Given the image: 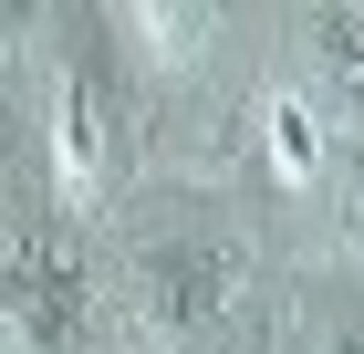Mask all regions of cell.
I'll list each match as a JSON object with an SVG mask.
<instances>
[{
  "label": "cell",
  "instance_id": "obj_5",
  "mask_svg": "<svg viewBox=\"0 0 364 354\" xmlns=\"http://www.w3.org/2000/svg\"><path fill=\"white\" fill-rule=\"evenodd\" d=\"M260 125H271V167L291 177V188H302V177H312V105L291 94V83H281L271 105H260Z\"/></svg>",
  "mask_w": 364,
  "mask_h": 354
},
{
  "label": "cell",
  "instance_id": "obj_4",
  "mask_svg": "<svg viewBox=\"0 0 364 354\" xmlns=\"http://www.w3.org/2000/svg\"><path fill=\"white\" fill-rule=\"evenodd\" d=\"M333 115H364V21H312V73L291 83Z\"/></svg>",
  "mask_w": 364,
  "mask_h": 354
},
{
  "label": "cell",
  "instance_id": "obj_3",
  "mask_svg": "<svg viewBox=\"0 0 364 354\" xmlns=\"http://www.w3.org/2000/svg\"><path fill=\"white\" fill-rule=\"evenodd\" d=\"M53 136H63V177L73 188H94L114 157V105H105V63H63V94H53Z\"/></svg>",
  "mask_w": 364,
  "mask_h": 354
},
{
  "label": "cell",
  "instance_id": "obj_1",
  "mask_svg": "<svg viewBox=\"0 0 364 354\" xmlns=\"http://www.w3.org/2000/svg\"><path fill=\"white\" fill-rule=\"evenodd\" d=\"M136 292H146V323L156 333L198 344V333H219V313H229V250L208 240V229H156V240L136 250Z\"/></svg>",
  "mask_w": 364,
  "mask_h": 354
},
{
  "label": "cell",
  "instance_id": "obj_2",
  "mask_svg": "<svg viewBox=\"0 0 364 354\" xmlns=\"http://www.w3.org/2000/svg\"><path fill=\"white\" fill-rule=\"evenodd\" d=\"M0 323H11V354H84V281H73V261L63 250H11Z\"/></svg>",
  "mask_w": 364,
  "mask_h": 354
},
{
  "label": "cell",
  "instance_id": "obj_7",
  "mask_svg": "<svg viewBox=\"0 0 364 354\" xmlns=\"http://www.w3.org/2000/svg\"><path fill=\"white\" fill-rule=\"evenodd\" d=\"M0 229H11V136H0Z\"/></svg>",
  "mask_w": 364,
  "mask_h": 354
},
{
  "label": "cell",
  "instance_id": "obj_6",
  "mask_svg": "<svg viewBox=\"0 0 364 354\" xmlns=\"http://www.w3.org/2000/svg\"><path fill=\"white\" fill-rule=\"evenodd\" d=\"M323 354H364V313H354V302H343L333 323H323Z\"/></svg>",
  "mask_w": 364,
  "mask_h": 354
}]
</instances>
